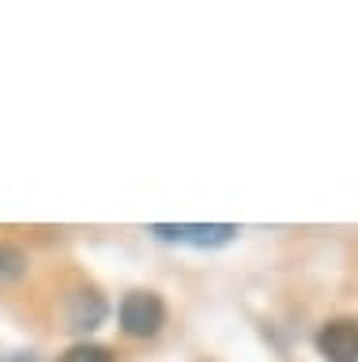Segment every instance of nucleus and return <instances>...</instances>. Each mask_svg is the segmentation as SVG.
Listing matches in <instances>:
<instances>
[{
	"label": "nucleus",
	"mask_w": 358,
	"mask_h": 362,
	"mask_svg": "<svg viewBox=\"0 0 358 362\" xmlns=\"http://www.w3.org/2000/svg\"><path fill=\"white\" fill-rule=\"evenodd\" d=\"M117 321H121V328H125L129 336L148 339V336H155L166 325V302L155 291H129L125 298H121Z\"/></svg>",
	"instance_id": "obj_1"
},
{
	"label": "nucleus",
	"mask_w": 358,
	"mask_h": 362,
	"mask_svg": "<svg viewBox=\"0 0 358 362\" xmlns=\"http://www.w3.org/2000/svg\"><path fill=\"white\" fill-rule=\"evenodd\" d=\"M151 234L159 242H177V245H196V249H219L234 242L238 226L234 223H155Z\"/></svg>",
	"instance_id": "obj_2"
},
{
	"label": "nucleus",
	"mask_w": 358,
	"mask_h": 362,
	"mask_svg": "<svg viewBox=\"0 0 358 362\" xmlns=\"http://www.w3.org/2000/svg\"><path fill=\"white\" fill-rule=\"evenodd\" d=\"M317 351L328 362H358V317H335L321 325Z\"/></svg>",
	"instance_id": "obj_3"
},
{
	"label": "nucleus",
	"mask_w": 358,
	"mask_h": 362,
	"mask_svg": "<svg viewBox=\"0 0 358 362\" xmlns=\"http://www.w3.org/2000/svg\"><path fill=\"white\" fill-rule=\"evenodd\" d=\"M106 317V298L98 291H76L68 298V325L76 332H91Z\"/></svg>",
	"instance_id": "obj_4"
},
{
	"label": "nucleus",
	"mask_w": 358,
	"mask_h": 362,
	"mask_svg": "<svg viewBox=\"0 0 358 362\" xmlns=\"http://www.w3.org/2000/svg\"><path fill=\"white\" fill-rule=\"evenodd\" d=\"M27 272V253L19 245H8V242H0V283H8V279H19Z\"/></svg>",
	"instance_id": "obj_5"
},
{
	"label": "nucleus",
	"mask_w": 358,
	"mask_h": 362,
	"mask_svg": "<svg viewBox=\"0 0 358 362\" xmlns=\"http://www.w3.org/2000/svg\"><path fill=\"white\" fill-rule=\"evenodd\" d=\"M57 362H114V351L98 344H76L64 355H57Z\"/></svg>",
	"instance_id": "obj_6"
}]
</instances>
